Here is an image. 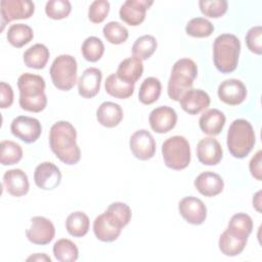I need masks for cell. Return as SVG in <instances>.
<instances>
[{"label":"cell","mask_w":262,"mask_h":262,"mask_svg":"<svg viewBox=\"0 0 262 262\" xmlns=\"http://www.w3.org/2000/svg\"><path fill=\"white\" fill-rule=\"evenodd\" d=\"M77 60L70 54L58 55L52 62L49 74L53 85L62 91L71 90L77 82Z\"/></svg>","instance_id":"obj_7"},{"label":"cell","mask_w":262,"mask_h":262,"mask_svg":"<svg viewBox=\"0 0 262 262\" xmlns=\"http://www.w3.org/2000/svg\"><path fill=\"white\" fill-rule=\"evenodd\" d=\"M49 145L52 152L67 165H75L81 159V150L77 144V131L70 122L58 121L51 126Z\"/></svg>","instance_id":"obj_1"},{"label":"cell","mask_w":262,"mask_h":262,"mask_svg":"<svg viewBox=\"0 0 262 262\" xmlns=\"http://www.w3.org/2000/svg\"><path fill=\"white\" fill-rule=\"evenodd\" d=\"M123 110L115 102L104 101L96 111V119L98 123L106 128H114L118 126L123 120Z\"/></svg>","instance_id":"obj_22"},{"label":"cell","mask_w":262,"mask_h":262,"mask_svg":"<svg viewBox=\"0 0 262 262\" xmlns=\"http://www.w3.org/2000/svg\"><path fill=\"white\" fill-rule=\"evenodd\" d=\"M157 46L158 43L154 36L143 35L135 40L132 46V54L140 60H145L155 53Z\"/></svg>","instance_id":"obj_34"},{"label":"cell","mask_w":262,"mask_h":262,"mask_svg":"<svg viewBox=\"0 0 262 262\" xmlns=\"http://www.w3.org/2000/svg\"><path fill=\"white\" fill-rule=\"evenodd\" d=\"M261 162H262V151L258 150L254 157L251 159L250 161V172L251 175L257 179V180H261L262 179V169H261Z\"/></svg>","instance_id":"obj_45"},{"label":"cell","mask_w":262,"mask_h":262,"mask_svg":"<svg viewBox=\"0 0 262 262\" xmlns=\"http://www.w3.org/2000/svg\"><path fill=\"white\" fill-rule=\"evenodd\" d=\"M102 74L97 68H87L78 81V92L84 98H92L100 90Z\"/></svg>","instance_id":"obj_19"},{"label":"cell","mask_w":262,"mask_h":262,"mask_svg":"<svg viewBox=\"0 0 262 262\" xmlns=\"http://www.w3.org/2000/svg\"><path fill=\"white\" fill-rule=\"evenodd\" d=\"M6 38L13 47L20 48L33 40L34 32L28 25L14 24L8 28Z\"/></svg>","instance_id":"obj_29"},{"label":"cell","mask_w":262,"mask_h":262,"mask_svg":"<svg viewBox=\"0 0 262 262\" xmlns=\"http://www.w3.org/2000/svg\"><path fill=\"white\" fill-rule=\"evenodd\" d=\"M241 42L232 34L219 35L213 44V60L216 69L224 74L233 72L238 63Z\"/></svg>","instance_id":"obj_3"},{"label":"cell","mask_w":262,"mask_h":262,"mask_svg":"<svg viewBox=\"0 0 262 262\" xmlns=\"http://www.w3.org/2000/svg\"><path fill=\"white\" fill-rule=\"evenodd\" d=\"M185 32L191 37L206 38L212 35L214 32V26L210 20L204 17H194L187 23Z\"/></svg>","instance_id":"obj_38"},{"label":"cell","mask_w":262,"mask_h":262,"mask_svg":"<svg viewBox=\"0 0 262 262\" xmlns=\"http://www.w3.org/2000/svg\"><path fill=\"white\" fill-rule=\"evenodd\" d=\"M27 261H47V262H51V259L50 257H48L46 254H43V253H38V254H35V255H32L30 256Z\"/></svg>","instance_id":"obj_46"},{"label":"cell","mask_w":262,"mask_h":262,"mask_svg":"<svg viewBox=\"0 0 262 262\" xmlns=\"http://www.w3.org/2000/svg\"><path fill=\"white\" fill-rule=\"evenodd\" d=\"M225 121L226 118L221 111L217 108H210L203 113L199 120V125L205 134L215 136L222 131Z\"/></svg>","instance_id":"obj_23"},{"label":"cell","mask_w":262,"mask_h":262,"mask_svg":"<svg viewBox=\"0 0 262 262\" xmlns=\"http://www.w3.org/2000/svg\"><path fill=\"white\" fill-rule=\"evenodd\" d=\"M1 6V31L5 25L15 19H27L35 11V4L30 0H2Z\"/></svg>","instance_id":"obj_8"},{"label":"cell","mask_w":262,"mask_h":262,"mask_svg":"<svg viewBox=\"0 0 262 262\" xmlns=\"http://www.w3.org/2000/svg\"><path fill=\"white\" fill-rule=\"evenodd\" d=\"M149 126L156 133H167L171 131L177 123V114L170 106H159L154 108L148 117Z\"/></svg>","instance_id":"obj_16"},{"label":"cell","mask_w":262,"mask_h":262,"mask_svg":"<svg viewBox=\"0 0 262 262\" xmlns=\"http://www.w3.org/2000/svg\"><path fill=\"white\" fill-rule=\"evenodd\" d=\"M3 185L6 191L13 196H23L30 188L28 176L21 169L6 171L3 175Z\"/></svg>","instance_id":"obj_20"},{"label":"cell","mask_w":262,"mask_h":262,"mask_svg":"<svg viewBox=\"0 0 262 262\" xmlns=\"http://www.w3.org/2000/svg\"><path fill=\"white\" fill-rule=\"evenodd\" d=\"M178 210L183 219L193 225L202 224L207 217V208L202 200L195 196H185L178 204Z\"/></svg>","instance_id":"obj_13"},{"label":"cell","mask_w":262,"mask_h":262,"mask_svg":"<svg viewBox=\"0 0 262 262\" xmlns=\"http://www.w3.org/2000/svg\"><path fill=\"white\" fill-rule=\"evenodd\" d=\"M102 33H103V36L106 39V41H108L110 43L115 44V45L124 43L128 39V36H129L128 30L118 21L107 23L103 27Z\"/></svg>","instance_id":"obj_39"},{"label":"cell","mask_w":262,"mask_h":262,"mask_svg":"<svg viewBox=\"0 0 262 262\" xmlns=\"http://www.w3.org/2000/svg\"><path fill=\"white\" fill-rule=\"evenodd\" d=\"M256 136L251 123L245 119L234 120L227 131L226 144L229 152L236 159L246 158L253 149Z\"/></svg>","instance_id":"obj_4"},{"label":"cell","mask_w":262,"mask_h":262,"mask_svg":"<svg viewBox=\"0 0 262 262\" xmlns=\"http://www.w3.org/2000/svg\"><path fill=\"white\" fill-rule=\"evenodd\" d=\"M180 106L189 115H198L206 110L211 102L210 96L202 89H189L179 100Z\"/></svg>","instance_id":"obj_18"},{"label":"cell","mask_w":262,"mask_h":262,"mask_svg":"<svg viewBox=\"0 0 262 262\" xmlns=\"http://www.w3.org/2000/svg\"><path fill=\"white\" fill-rule=\"evenodd\" d=\"M196 76L198 67L192 59H178L172 68L168 81V96L175 101H179L181 96L191 89Z\"/></svg>","instance_id":"obj_5"},{"label":"cell","mask_w":262,"mask_h":262,"mask_svg":"<svg viewBox=\"0 0 262 262\" xmlns=\"http://www.w3.org/2000/svg\"><path fill=\"white\" fill-rule=\"evenodd\" d=\"M11 133L26 143L35 142L41 135L42 126L38 119L18 116L14 118L10 124Z\"/></svg>","instance_id":"obj_9"},{"label":"cell","mask_w":262,"mask_h":262,"mask_svg":"<svg viewBox=\"0 0 262 262\" xmlns=\"http://www.w3.org/2000/svg\"><path fill=\"white\" fill-rule=\"evenodd\" d=\"M104 88L107 94L119 99L129 98L134 93V85L120 80L116 73L111 74L106 78Z\"/></svg>","instance_id":"obj_28"},{"label":"cell","mask_w":262,"mask_h":262,"mask_svg":"<svg viewBox=\"0 0 262 262\" xmlns=\"http://www.w3.org/2000/svg\"><path fill=\"white\" fill-rule=\"evenodd\" d=\"M49 56V49L44 44L37 43L24 52V62L28 68L41 70L45 68Z\"/></svg>","instance_id":"obj_27"},{"label":"cell","mask_w":262,"mask_h":262,"mask_svg":"<svg viewBox=\"0 0 262 262\" xmlns=\"http://www.w3.org/2000/svg\"><path fill=\"white\" fill-rule=\"evenodd\" d=\"M161 91L162 84L160 80L155 77H147L139 87L138 99L143 104H151L159 99Z\"/></svg>","instance_id":"obj_30"},{"label":"cell","mask_w":262,"mask_h":262,"mask_svg":"<svg viewBox=\"0 0 262 262\" xmlns=\"http://www.w3.org/2000/svg\"><path fill=\"white\" fill-rule=\"evenodd\" d=\"M34 181L39 188L51 190L59 185L61 181V173L53 163L43 162L35 169Z\"/></svg>","instance_id":"obj_14"},{"label":"cell","mask_w":262,"mask_h":262,"mask_svg":"<svg viewBox=\"0 0 262 262\" xmlns=\"http://www.w3.org/2000/svg\"><path fill=\"white\" fill-rule=\"evenodd\" d=\"M196 157L203 165L215 166L222 160L223 150L216 138L205 137L198 142Z\"/></svg>","instance_id":"obj_17"},{"label":"cell","mask_w":262,"mask_h":262,"mask_svg":"<svg viewBox=\"0 0 262 262\" xmlns=\"http://www.w3.org/2000/svg\"><path fill=\"white\" fill-rule=\"evenodd\" d=\"M262 28L261 26H255L251 28L246 35V44L249 50L255 54L260 55L262 53Z\"/></svg>","instance_id":"obj_43"},{"label":"cell","mask_w":262,"mask_h":262,"mask_svg":"<svg viewBox=\"0 0 262 262\" xmlns=\"http://www.w3.org/2000/svg\"><path fill=\"white\" fill-rule=\"evenodd\" d=\"M72 5L68 0H50L45 5V13L52 19H62L69 16Z\"/></svg>","instance_id":"obj_40"},{"label":"cell","mask_w":262,"mask_h":262,"mask_svg":"<svg viewBox=\"0 0 262 262\" xmlns=\"http://www.w3.org/2000/svg\"><path fill=\"white\" fill-rule=\"evenodd\" d=\"M19 90V106L32 113H40L47 105L45 94V80L35 74L25 73L17 79Z\"/></svg>","instance_id":"obj_2"},{"label":"cell","mask_w":262,"mask_h":262,"mask_svg":"<svg viewBox=\"0 0 262 262\" xmlns=\"http://www.w3.org/2000/svg\"><path fill=\"white\" fill-rule=\"evenodd\" d=\"M162 156L168 168L177 171L185 169L191 159L187 139L180 135L169 137L162 145Z\"/></svg>","instance_id":"obj_6"},{"label":"cell","mask_w":262,"mask_h":262,"mask_svg":"<svg viewBox=\"0 0 262 262\" xmlns=\"http://www.w3.org/2000/svg\"><path fill=\"white\" fill-rule=\"evenodd\" d=\"M110 11V3L106 0L93 1L88 9V18L93 24L102 23Z\"/></svg>","instance_id":"obj_42"},{"label":"cell","mask_w":262,"mask_h":262,"mask_svg":"<svg viewBox=\"0 0 262 262\" xmlns=\"http://www.w3.org/2000/svg\"><path fill=\"white\" fill-rule=\"evenodd\" d=\"M121 231L122 229L115 225L105 213L100 214L93 221V232L96 238L101 242L111 243L116 241L120 236Z\"/></svg>","instance_id":"obj_24"},{"label":"cell","mask_w":262,"mask_h":262,"mask_svg":"<svg viewBox=\"0 0 262 262\" xmlns=\"http://www.w3.org/2000/svg\"><path fill=\"white\" fill-rule=\"evenodd\" d=\"M129 146L133 156L141 161H147L156 154V141L145 129H139L131 135Z\"/></svg>","instance_id":"obj_11"},{"label":"cell","mask_w":262,"mask_h":262,"mask_svg":"<svg viewBox=\"0 0 262 262\" xmlns=\"http://www.w3.org/2000/svg\"><path fill=\"white\" fill-rule=\"evenodd\" d=\"M261 191H258L254 198H253V207H255V209L258 211V212H261V209H260V206H261Z\"/></svg>","instance_id":"obj_47"},{"label":"cell","mask_w":262,"mask_h":262,"mask_svg":"<svg viewBox=\"0 0 262 262\" xmlns=\"http://www.w3.org/2000/svg\"><path fill=\"white\" fill-rule=\"evenodd\" d=\"M89 226V217L81 211L71 213L66 220V228L68 232L75 237H82L87 234Z\"/></svg>","instance_id":"obj_31"},{"label":"cell","mask_w":262,"mask_h":262,"mask_svg":"<svg viewBox=\"0 0 262 262\" xmlns=\"http://www.w3.org/2000/svg\"><path fill=\"white\" fill-rule=\"evenodd\" d=\"M13 102V90L11 86L5 82L0 83V107L7 108Z\"/></svg>","instance_id":"obj_44"},{"label":"cell","mask_w":262,"mask_h":262,"mask_svg":"<svg viewBox=\"0 0 262 262\" xmlns=\"http://www.w3.org/2000/svg\"><path fill=\"white\" fill-rule=\"evenodd\" d=\"M152 3L147 0H127L119 10L120 18L129 26H139L144 20L146 10Z\"/></svg>","instance_id":"obj_12"},{"label":"cell","mask_w":262,"mask_h":262,"mask_svg":"<svg viewBox=\"0 0 262 262\" xmlns=\"http://www.w3.org/2000/svg\"><path fill=\"white\" fill-rule=\"evenodd\" d=\"M81 51H82L83 57L87 61L96 62L102 57L104 53V45L99 38L95 36H90L86 38L85 41L83 42Z\"/></svg>","instance_id":"obj_37"},{"label":"cell","mask_w":262,"mask_h":262,"mask_svg":"<svg viewBox=\"0 0 262 262\" xmlns=\"http://www.w3.org/2000/svg\"><path fill=\"white\" fill-rule=\"evenodd\" d=\"M104 213L108 219L121 229L130 222L132 216L130 207L121 202L112 203Z\"/></svg>","instance_id":"obj_32"},{"label":"cell","mask_w":262,"mask_h":262,"mask_svg":"<svg viewBox=\"0 0 262 262\" xmlns=\"http://www.w3.org/2000/svg\"><path fill=\"white\" fill-rule=\"evenodd\" d=\"M0 162L2 165H14L23 158L21 146L11 140H3L0 143Z\"/></svg>","instance_id":"obj_36"},{"label":"cell","mask_w":262,"mask_h":262,"mask_svg":"<svg viewBox=\"0 0 262 262\" xmlns=\"http://www.w3.org/2000/svg\"><path fill=\"white\" fill-rule=\"evenodd\" d=\"M218 97L221 101L229 105L241 104L247 97L245 84L237 79H227L218 86Z\"/></svg>","instance_id":"obj_15"},{"label":"cell","mask_w":262,"mask_h":262,"mask_svg":"<svg viewBox=\"0 0 262 262\" xmlns=\"http://www.w3.org/2000/svg\"><path fill=\"white\" fill-rule=\"evenodd\" d=\"M53 255L57 261L74 262L79 257L77 246L68 238H60L53 245Z\"/></svg>","instance_id":"obj_33"},{"label":"cell","mask_w":262,"mask_h":262,"mask_svg":"<svg viewBox=\"0 0 262 262\" xmlns=\"http://www.w3.org/2000/svg\"><path fill=\"white\" fill-rule=\"evenodd\" d=\"M199 6L206 16L218 18L225 14L228 4L226 0H201L199 1Z\"/></svg>","instance_id":"obj_41"},{"label":"cell","mask_w":262,"mask_h":262,"mask_svg":"<svg viewBox=\"0 0 262 262\" xmlns=\"http://www.w3.org/2000/svg\"><path fill=\"white\" fill-rule=\"evenodd\" d=\"M247 242L248 237L238 236L225 229L219 237L218 246L222 254H224L225 256L233 257L239 255L244 251Z\"/></svg>","instance_id":"obj_26"},{"label":"cell","mask_w":262,"mask_h":262,"mask_svg":"<svg viewBox=\"0 0 262 262\" xmlns=\"http://www.w3.org/2000/svg\"><path fill=\"white\" fill-rule=\"evenodd\" d=\"M196 190L205 196H215L222 192L224 182L217 173L207 171L201 173L194 180Z\"/></svg>","instance_id":"obj_21"},{"label":"cell","mask_w":262,"mask_h":262,"mask_svg":"<svg viewBox=\"0 0 262 262\" xmlns=\"http://www.w3.org/2000/svg\"><path fill=\"white\" fill-rule=\"evenodd\" d=\"M143 73L142 60L137 57H128L119 63L116 72L118 78L128 84H135Z\"/></svg>","instance_id":"obj_25"},{"label":"cell","mask_w":262,"mask_h":262,"mask_svg":"<svg viewBox=\"0 0 262 262\" xmlns=\"http://www.w3.org/2000/svg\"><path fill=\"white\" fill-rule=\"evenodd\" d=\"M55 235V228L53 223L43 217L35 216L31 219V225L26 230L27 238L35 245H47Z\"/></svg>","instance_id":"obj_10"},{"label":"cell","mask_w":262,"mask_h":262,"mask_svg":"<svg viewBox=\"0 0 262 262\" xmlns=\"http://www.w3.org/2000/svg\"><path fill=\"white\" fill-rule=\"evenodd\" d=\"M226 229L238 236L249 237L253 230V220L246 213L234 214L231 217Z\"/></svg>","instance_id":"obj_35"}]
</instances>
